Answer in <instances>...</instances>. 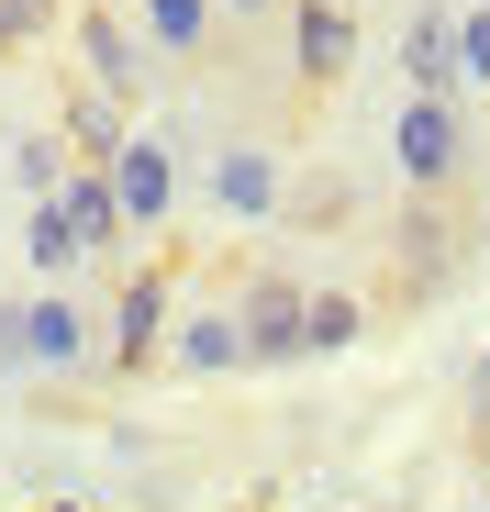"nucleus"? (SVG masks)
Listing matches in <instances>:
<instances>
[{
	"label": "nucleus",
	"instance_id": "39448f33",
	"mask_svg": "<svg viewBox=\"0 0 490 512\" xmlns=\"http://www.w3.org/2000/svg\"><path fill=\"white\" fill-rule=\"evenodd\" d=\"M101 190H112L123 234H134V223H168V212H179V156H168V134H123V145L101 156Z\"/></svg>",
	"mask_w": 490,
	"mask_h": 512
},
{
	"label": "nucleus",
	"instance_id": "f3484780",
	"mask_svg": "<svg viewBox=\"0 0 490 512\" xmlns=\"http://www.w3.org/2000/svg\"><path fill=\"white\" fill-rule=\"evenodd\" d=\"M56 512H67V501H56Z\"/></svg>",
	"mask_w": 490,
	"mask_h": 512
},
{
	"label": "nucleus",
	"instance_id": "f257e3e1",
	"mask_svg": "<svg viewBox=\"0 0 490 512\" xmlns=\"http://www.w3.org/2000/svg\"><path fill=\"white\" fill-rule=\"evenodd\" d=\"M390 167H401V190H413V201H457V190H468V167H479V123L457 112V90H446V101H401V123H390Z\"/></svg>",
	"mask_w": 490,
	"mask_h": 512
},
{
	"label": "nucleus",
	"instance_id": "ddd939ff",
	"mask_svg": "<svg viewBox=\"0 0 490 512\" xmlns=\"http://www.w3.org/2000/svg\"><path fill=\"white\" fill-rule=\"evenodd\" d=\"M0 156L23 167V190H34V201H45V190L67 179V145H56V134H23V145H0Z\"/></svg>",
	"mask_w": 490,
	"mask_h": 512
},
{
	"label": "nucleus",
	"instance_id": "6e6552de",
	"mask_svg": "<svg viewBox=\"0 0 490 512\" xmlns=\"http://www.w3.org/2000/svg\"><path fill=\"white\" fill-rule=\"evenodd\" d=\"M457 223H446V201H413V212H401V290H446L457 279Z\"/></svg>",
	"mask_w": 490,
	"mask_h": 512
},
{
	"label": "nucleus",
	"instance_id": "20e7f679",
	"mask_svg": "<svg viewBox=\"0 0 490 512\" xmlns=\"http://www.w3.org/2000/svg\"><path fill=\"white\" fill-rule=\"evenodd\" d=\"M290 90L323 101V90H346V67H357V12L346 0H290Z\"/></svg>",
	"mask_w": 490,
	"mask_h": 512
},
{
	"label": "nucleus",
	"instance_id": "423d86ee",
	"mask_svg": "<svg viewBox=\"0 0 490 512\" xmlns=\"http://www.w3.org/2000/svg\"><path fill=\"white\" fill-rule=\"evenodd\" d=\"M301 279H279V268H257L234 290V346H245V368H290L301 357Z\"/></svg>",
	"mask_w": 490,
	"mask_h": 512
},
{
	"label": "nucleus",
	"instance_id": "f8f14e48",
	"mask_svg": "<svg viewBox=\"0 0 490 512\" xmlns=\"http://www.w3.org/2000/svg\"><path fill=\"white\" fill-rule=\"evenodd\" d=\"M368 334V301L357 290H312L301 301V357H335V346H357Z\"/></svg>",
	"mask_w": 490,
	"mask_h": 512
},
{
	"label": "nucleus",
	"instance_id": "9d476101",
	"mask_svg": "<svg viewBox=\"0 0 490 512\" xmlns=\"http://www.w3.org/2000/svg\"><path fill=\"white\" fill-rule=\"evenodd\" d=\"M212 201L223 212H279V145H223L212 156Z\"/></svg>",
	"mask_w": 490,
	"mask_h": 512
},
{
	"label": "nucleus",
	"instance_id": "7ed1b4c3",
	"mask_svg": "<svg viewBox=\"0 0 490 512\" xmlns=\"http://www.w3.org/2000/svg\"><path fill=\"white\" fill-rule=\"evenodd\" d=\"M168 268H145V279H123L112 290V312H101V368L112 379H156V346H168Z\"/></svg>",
	"mask_w": 490,
	"mask_h": 512
},
{
	"label": "nucleus",
	"instance_id": "1a4fd4ad",
	"mask_svg": "<svg viewBox=\"0 0 490 512\" xmlns=\"http://www.w3.org/2000/svg\"><path fill=\"white\" fill-rule=\"evenodd\" d=\"M78 45H90L101 101H134V90H145V45L123 34V12H78Z\"/></svg>",
	"mask_w": 490,
	"mask_h": 512
},
{
	"label": "nucleus",
	"instance_id": "2eb2a0df",
	"mask_svg": "<svg viewBox=\"0 0 490 512\" xmlns=\"http://www.w3.org/2000/svg\"><path fill=\"white\" fill-rule=\"evenodd\" d=\"M468 457H479V490H490V412H479V435H468Z\"/></svg>",
	"mask_w": 490,
	"mask_h": 512
},
{
	"label": "nucleus",
	"instance_id": "0eeeda50",
	"mask_svg": "<svg viewBox=\"0 0 490 512\" xmlns=\"http://www.w3.org/2000/svg\"><path fill=\"white\" fill-rule=\"evenodd\" d=\"M156 368H190V379L245 368V346H234V301H212V312H168V346H156Z\"/></svg>",
	"mask_w": 490,
	"mask_h": 512
},
{
	"label": "nucleus",
	"instance_id": "4468645a",
	"mask_svg": "<svg viewBox=\"0 0 490 512\" xmlns=\"http://www.w3.org/2000/svg\"><path fill=\"white\" fill-rule=\"evenodd\" d=\"M446 45H457V78H479V90H490V12L446 23Z\"/></svg>",
	"mask_w": 490,
	"mask_h": 512
},
{
	"label": "nucleus",
	"instance_id": "f03ea898",
	"mask_svg": "<svg viewBox=\"0 0 490 512\" xmlns=\"http://www.w3.org/2000/svg\"><path fill=\"white\" fill-rule=\"evenodd\" d=\"M0 357H34V368H90L101 357V312L78 290H34L12 323H0Z\"/></svg>",
	"mask_w": 490,
	"mask_h": 512
},
{
	"label": "nucleus",
	"instance_id": "dca6fc26",
	"mask_svg": "<svg viewBox=\"0 0 490 512\" xmlns=\"http://www.w3.org/2000/svg\"><path fill=\"white\" fill-rule=\"evenodd\" d=\"M479 412H490V357H479Z\"/></svg>",
	"mask_w": 490,
	"mask_h": 512
},
{
	"label": "nucleus",
	"instance_id": "9b49d317",
	"mask_svg": "<svg viewBox=\"0 0 490 512\" xmlns=\"http://www.w3.org/2000/svg\"><path fill=\"white\" fill-rule=\"evenodd\" d=\"M134 23H145V45L156 56H212V0H134Z\"/></svg>",
	"mask_w": 490,
	"mask_h": 512
}]
</instances>
